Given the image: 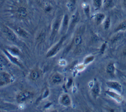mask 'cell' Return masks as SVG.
Here are the masks:
<instances>
[{"label":"cell","mask_w":126,"mask_h":112,"mask_svg":"<svg viewBox=\"0 0 126 112\" xmlns=\"http://www.w3.org/2000/svg\"><path fill=\"white\" fill-rule=\"evenodd\" d=\"M105 93L118 103H121L123 100V97L121 93L115 90L109 88L105 91Z\"/></svg>","instance_id":"5b68a950"},{"label":"cell","mask_w":126,"mask_h":112,"mask_svg":"<svg viewBox=\"0 0 126 112\" xmlns=\"http://www.w3.org/2000/svg\"><path fill=\"white\" fill-rule=\"evenodd\" d=\"M39 73L38 72L35 70H33L32 71H31L30 73V78L32 80H36L39 77Z\"/></svg>","instance_id":"7402d4cb"},{"label":"cell","mask_w":126,"mask_h":112,"mask_svg":"<svg viewBox=\"0 0 126 112\" xmlns=\"http://www.w3.org/2000/svg\"><path fill=\"white\" fill-rule=\"evenodd\" d=\"M11 78L9 73L5 72H0V86L9 84L11 82Z\"/></svg>","instance_id":"8992f818"},{"label":"cell","mask_w":126,"mask_h":112,"mask_svg":"<svg viewBox=\"0 0 126 112\" xmlns=\"http://www.w3.org/2000/svg\"><path fill=\"white\" fill-rule=\"evenodd\" d=\"M79 19V13L78 11H76L71 17L70 23V28H72L76 23L78 21Z\"/></svg>","instance_id":"2e32d148"},{"label":"cell","mask_w":126,"mask_h":112,"mask_svg":"<svg viewBox=\"0 0 126 112\" xmlns=\"http://www.w3.org/2000/svg\"><path fill=\"white\" fill-rule=\"evenodd\" d=\"M63 80L62 76L59 73H56L53 75L51 77V83L53 84H57L61 83Z\"/></svg>","instance_id":"8fae6325"},{"label":"cell","mask_w":126,"mask_h":112,"mask_svg":"<svg viewBox=\"0 0 126 112\" xmlns=\"http://www.w3.org/2000/svg\"><path fill=\"white\" fill-rule=\"evenodd\" d=\"M8 63V61L7 59L3 56H0V64L3 65H6Z\"/></svg>","instance_id":"d4e9b609"},{"label":"cell","mask_w":126,"mask_h":112,"mask_svg":"<svg viewBox=\"0 0 126 112\" xmlns=\"http://www.w3.org/2000/svg\"><path fill=\"white\" fill-rule=\"evenodd\" d=\"M17 15L20 18H25L28 15L27 9L24 7H20L17 10Z\"/></svg>","instance_id":"7c38bea8"},{"label":"cell","mask_w":126,"mask_h":112,"mask_svg":"<svg viewBox=\"0 0 126 112\" xmlns=\"http://www.w3.org/2000/svg\"><path fill=\"white\" fill-rule=\"evenodd\" d=\"M106 43H103L102 45L101 46L100 49V52L101 54H103L104 53V52L105 51V50L106 49Z\"/></svg>","instance_id":"484cf974"},{"label":"cell","mask_w":126,"mask_h":112,"mask_svg":"<svg viewBox=\"0 0 126 112\" xmlns=\"http://www.w3.org/2000/svg\"><path fill=\"white\" fill-rule=\"evenodd\" d=\"M83 8L86 16L88 18H89L90 16V11H91L90 5L87 3H85L83 6Z\"/></svg>","instance_id":"44dd1931"},{"label":"cell","mask_w":126,"mask_h":112,"mask_svg":"<svg viewBox=\"0 0 126 112\" xmlns=\"http://www.w3.org/2000/svg\"><path fill=\"white\" fill-rule=\"evenodd\" d=\"M115 70L116 68L114 62H109L106 66V71L108 74L113 75L115 74Z\"/></svg>","instance_id":"4fadbf2b"},{"label":"cell","mask_w":126,"mask_h":112,"mask_svg":"<svg viewBox=\"0 0 126 112\" xmlns=\"http://www.w3.org/2000/svg\"><path fill=\"white\" fill-rule=\"evenodd\" d=\"M123 55L125 56H126V49H125L124 51H123Z\"/></svg>","instance_id":"f1b7e54d"},{"label":"cell","mask_w":126,"mask_h":112,"mask_svg":"<svg viewBox=\"0 0 126 112\" xmlns=\"http://www.w3.org/2000/svg\"><path fill=\"white\" fill-rule=\"evenodd\" d=\"M94 56H89L85 58L84 61V63L85 64H88L89 63L93 61L94 60Z\"/></svg>","instance_id":"cb8c5ba5"},{"label":"cell","mask_w":126,"mask_h":112,"mask_svg":"<svg viewBox=\"0 0 126 112\" xmlns=\"http://www.w3.org/2000/svg\"><path fill=\"white\" fill-rule=\"evenodd\" d=\"M49 94V90L48 89H46L44 90V91H43V93L42 94V98H45L47 96V95Z\"/></svg>","instance_id":"4316f807"},{"label":"cell","mask_w":126,"mask_h":112,"mask_svg":"<svg viewBox=\"0 0 126 112\" xmlns=\"http://www.w3.org/2000/svg\"><path fill=\"white\" fill-rule=\"evenodd\" d=\"M15 30L17 33L21 36L26 37L28 36V33L27 32V31L25 30L24 29H23L22 28H21L20 27H17Z\"/></svg>","instance_id":"ffe728a7"},{"label":"cell","mask_w":126,"mask_h":112,"mask_svg":"<svg viewBox=\"0 0 126 112\" xmlns=\"http://www.w3.org/2000/svg\"><path fill=\"white\" fill-rule=\"evenodd\" d=\"M65 39V37H62L61 40L57 43L56 45H54L47 53V57H51L54 55H55L60 50L62 46L63 42Z\"/></svg>","instance_id":"7a4b0ae2"},{"label":"cell","mask_w":126,"mask_h":112,"mask_svg":"<svg viewBox=\"0 0 126 112\" xmlns=\"http://www.w3.org/2000/svg\"><path fill=\"white\" fill-rule=\"evenodd\" d=\"M60 102L63 106H70L71 103L70 96L67 94H64L62 95L60 98Z\"/></svg>","instance_id":"30bf717a"},{"label":"cell","mask_w":126,"mask_h":112,"mask_svg":"<svg viewBox=\"0 0 126 112\" xmlns=\"http://www.w3.org/2000/svg\"><path fill=\"white\" fill-rule=\"evenodd\" d=\"M82 42V37L80 35H77L73 39V43L76 46L79 45Z\"/></svg>","instance_id":"603a6c76"},{"label":"cell","mask_w":126,"mask_h":112,"mask_svg":"<svg viewBox=\"0 0 126 112\" xmlns=\"http://www.w3.org/2000/svg\"><path fill=\"white\" fill-rule=\"evenodd\" d=\"M2 31L6 36L11 40L15 41L16 39V36L13 31L7 27L6 26H3L2 28Z\"/></svg>","instance_id":"ba28073f"},{"label":"cell","mask_w":126,"mask_h":112,"mask_svg":"<svg viewBox=\"0 0 126 112\" xmlns=\"http://www.w3.org/2000/svg\"><path fill=\"white\" fill-rule=\"evenodd\" d=\"M33 93L31 92L25 91L19 93L17 96L16 99L18 103H23L32 98Z\"/></svg>","instance_id":"277c9868"},{"label":"cell","mask_w":126,"mask_h":112,"mask_svg":"<svg viewBox=\"0 0 126 112\" xmlns=\"http://www.w3.org/2000/svg\"><path fill=\"white\" fill-rule=\"evenodd\" d=\"M61 23V18H57L53 24L52 30L51 35V39H53L55 36L57 34V33L59 29L60 25Z\"/></svg>","instance_id":"52a82bcc"},{"label":"cell","mask_w":126,"mask_h":112,"mask_svg":"<svg viewBox=\"0 0 126 112\" xmlns=\"http://www.w3.org/2000/svg\"><path fill=\"white\" fill-rule=\"evenodd\" d=\"M103 28L105 30H108L111 26V19L109 17H106L104 22H103Z\"/></svg>","instance_id":"d6986e66"},{"label":"cell","mask_w":126,"mask_h":112,"mask_svg":"<svg viewBox=\"0 0 126 112\" xmlns=\"http://www.w3.org/2000/svg\"><path fill=\"white\" fill-rule=\"evenodd\" d=\"M68 24H69L68 16V15L67 14H66V15H64V18L63 19V21L62 28H63V31H64L67 28Z\"/></svg>","instance_id":"e0dca14e"},{"label":"cell","mask_w":126,"mask_h":112,"mask_svg":"<svg viewBox=\"0 0 126 112\" xmlns=\"http://www.w3.org/2000/svg\"><path fill=\"white\" fill-rule=\"evenodd\" d=\"M106 84L109 89L115 90L121 94L123 92L122 85L119 82L115 81H109L106 82Z\"/></svg>","instance_id":"3957f363"},{"label":"cell","mask_w":126,"mask_h":112,"mask_svg":"<svg viewBox=\"0 0 126 112\" xmlns=\"http://www.w3.org/2000/svg\"><path fill=\"white\" fill-rule=\"evenodd\" d=\"M126 30V20L120 23L114 29V32H117Z\"/></svg>","instance_id":"9a60e30c"},{"label":"cell","mask_w":126,"mask_h":112,"mask_svg":"<svg viewBox=\"0 0 126 112\" xmlns=\"http://www.w3.org/2000/svg\"><path fill=\"white\" fill-rule=\"evenodd\" d=\"M122 2L124 7L126 9V0H122Z\"/></svg>","instance_id":"83f0119b"},{"label":"cell","mask_w":126,"mask_h":112,"mask_svg":"<svg viewBox=\"0 0 126 112\" xmlns=\"http://www.w3.org/2000/svg\"><path fill=\"white\" fill-rule=\"evenodd\" d=\"M104 0H92V4L95 10H98L103 6Z\"/></svg>","instance_id":"5bb4252c"},{"label":"cell","mask_w":126,"mask_h":112,"mask_svg":"<svg viewBox=\"0 0 126 112\" xmlns=\"http://www.w3.org/2000/svg\"><path fill=\"white\" fill-rule=\"evenodd\" d=\"M103 6L105 9H110L114 7V2L113 0H104Z\"/></svg>","instance_id":"ac0fdd59"},{"label":"cell","mask_w":126,"mask_h":112,"mask_svg":"<svg viewBox=\"0 0 126 112\" xmlns=\"http://www.w3.org/2000/svg\"><path fill=\"white\" fill-rule=\"evenodd\" d=\"M101 92V87L99 82L96 79L93 82L91 88V92L94 99H96L100 95Z\"/></svg>","instance_id":"6da1fadb"},{"label":"cell","mask_w":126,"mask_h":112,"mask_svg":"<svg viewBox=\"0 0 126 112\" xmlns=\"http://www.w3.org/2000/svg\"><path fill=\"white\" fill-rule=\"evenodd\" d=\"M124 78L126 79V75H124Z\"/></svg>","instance_id":"f546056e"},{"label":"cell","mask_w":126,"mask_h":112,"mask_svg":"<svg viewBox=\"0 0 126 112\" xmlns=\"http://www.w3.org/2000/svg\"><path fill=\"white\" fill-rule=\"evenodd\" d=\"M94 18L96 25L99 26L103 23L106 18V16L103 13L98 12L94 14Z\"/></svg>","instance_id":"9c48e42d"}]
</instances>
